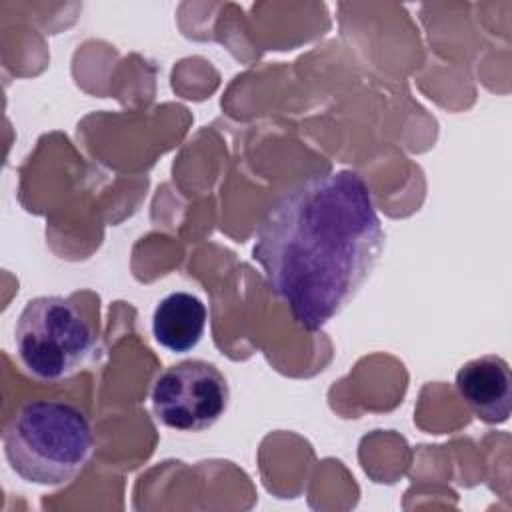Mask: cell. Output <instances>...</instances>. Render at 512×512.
I'll list each match as a JSON object with an SVG mask.
<instances>
[{"label":"cell","instance_id":"6da1fadb","mask_svg":"<svg viewBox=\"0 0 512 512\" xmlns=\"http://www.w3.org/2000/svg\"><path fill=\"white\" fill-rule=\"evenodd\" d=\"M384 246L368 182L350 168L310 176L260 220L252 258L306 332L320 330L360 292Z\"/></svg>","mask_w":512,"mask_h":512},{"label":"cell","instance_id":"7a4b0ae2","mask_svg":"<svg viewBox=\"0 0 512 512\" xmlns=\"http://www.w3.org/2000/svg\"><path fill=\"white\" fill-rule=\"evenodd\" d=\"M10 468L26 482L62 486L88 464L94 446L90 416L74 402L36 398L16 408L4 428Z\"/></svg>","mask_w":512,"mask_h":512},{"label":"cell","instance_id":"3957f363","mask_svg":"<svg viewBox=\"0 0 512 512\" xmlns=\"http://www.w3.org/2000/svg\"><path fill=\"white\" fill-rule=\"evenodd\" d=\"M14 346L22 368L40 382L74 376L88 360L94 332L80 308L64 296H36L14 326Z\"/></svg>","mask_w":512,"mask_h":512},{"label":"cell","instance_id":"277c9868","mask_svg":"<svg viewBox=\"0 0 512 512\" xmlns=\"http://www.w3.org/2000/svg\"><path fill=\"white\" fill-rule=\"evenodd\" d=\"M156 418L178 432H204L228 410L226 376L206 360H182L164 368L150 390Z\"/></svg>","mask_w":512,"mask_h":512},{"label":"cell","instance_id":"5b68a950","mask_svg":"<svg viewBox=\"0 0 512 512\" xmlns=\"http://www.w3.org/2000/svg\"><path fill=\"white\" fill-rule=\"evenodd\" d=\"M468 410L486 424H502L512 410V374L504 358L484 354L464 362L454 380Z\"/></svg>","mask_w":512,"mask_h":512},{"label":"cell","instance_id":"8992f818","mask_svg":"<svg viewBox=\"0 0 512 512\" xmlns=\"http://www.w3.org/2000/svg\"><path fill=\"white\" fill-rule=\"evenodd\" d=\"M208 320L206 304L190 292H170L154 308V340L176 354L190 352L204 336Z\"/></svg>","mask_w":512,"mask_h":512}]
</instances>
